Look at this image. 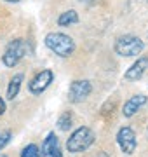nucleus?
<instances>
[{
  "instance_id": "6",
  "label": "nucleus",
  "mask_w": 148,
  "mask_h": 157,
  "mask_svg": "<svg viewBox=\"0 0 148 157\" xmlns=\"http://www.w3.org/2000/svg\"><path fill=\"white\" fill-rule=\"evenodd\" d=\"M117 143H119L120 150L124 152V154H127V155L134 154L136 145H138L134 131L131 128H120L119 133H117Z\"/></svg>"
},
{
  "instance_id": "16",
  "label": "nucleus",
  "mask_w": 148,
  "mask_h": 157,
  "mask_svg": "<svg viewBox=\"0 0 148 157\" xmlns=\"http://www.w3.org/2000/svg\"><path fill=\"white\" fill-rule=\"evenodd\" d=\"M4 112H6V101L0 98V115H2Z\"/></svg>"
},
{
  "instance_id": "7",
  "label": "nucleus",
  "mask_w": 148,
  "mask_h": 157,
  "mask_svg": "<svg viewBox=\"0 0 148 157\" xmlns=\"http://www.w3.org/2000/svg\"><path fill=\"white\" fill-rule=\"evenodd\" d=\"M52 78H54V73L51 70H42L40 73H37L33 78H31V82H30V93H33V94H40V93H44V91L51 86Z\"/></svg>"
},
{
  "instance_id": "11",
  "label": "nucleus",
  "mask_w": 148,
  "mask_h": 157,
  "mask_svg": "<svg viewBox=\"0 0 148 157\" xmlns=\"http://www.w3.org/2000/svg\"><path fill=\"white\" fill-rule=\"evenodd\" d=\"M21 82H23V73H17L14 77L11 78V82H9V87H7V98L9 100H14L21 89Z\"/></svg>"
},
{
  "instance_id": "13",
  "label": "nucleus",
  "mask_w": 148,
  "mask_h": 157,
  "mask_svg": "<svg viewBox=\"0 0 148 157\" xmlns=\"http://www.w3.org/2000/svg\"><path fill=\"white\" fill-rule=\"evenodd\" d=\"M57 128L61 129V131H68L70 128H72V113L70 112H65L59 117V121H57Z\"/></svg>"
},
{
  "instance_id": "18",
  "label": "nucleus",
  "mask_w": 148,
  "mask_h": 157,
  "mask_svg": "<svg viewBox=\"0 0 148 157\" xmlns=\"http://www.w3.org/2000/svg\"><path fill=\"white\" fill-rule=\"evenodd\" d=\"M98 157H106V155H105V154H99V155H98Z\"/></svg>"
},
{
  "instance_id": "17",
  "label": "nucleus",
  "mask_w": 148,
  "mask_h": 157,
  "mask_svg": "<svg viewBox=\"0 0 148 157\" xmlns=\"http://www.w3.org/2000/svg\"><path fill=\"white\" fill-rule=\"evenodd\" d=\"M6 2H19V0H6Z\"/></svg>"
},
{
  "instance_id": "14",
  "label": "nucleus",
  "mask_w": 148,
  "mask_h": 157,
  "mask_svg": "<svg viewBox=\"0 0 148 157\" xmlns=\"http://www.w3.org/2000/svg\"><path fill=\"white\" fill-rule=\"evenodd\" d=\"M21 157H40L39 147L33 145V143H30L28 147H24V148H23V152H21Z\"/></svg>"
},
{
  "instance_id": "5",
  "label": "nucleus",
  "mask_w": 148,
  "mask_h": 157,
  "mask_svg": "<svg viewBox=\"0 0 148 157\" xmlns=\"http://www.w3.org/2000/svg\"><path fill=\"white\" fill-rule=\"evenodd\" d=\"M92 86L89 80H73L68 89V100L72 103H80L91 94Z\"/></svg>"
},
{
  "instance_id": "4",
  "label": "nucleus",
  "mask_w": 148,
  "mask_h": 157,
  "mask_svg": "<svg viewBox=\"0 0 148 157\" xmlns=\"http://www.w3.org/2000/svg\"><path fill=\"white\" fill-rule=\"evenodd\" d=\"M26 54H28V44H26V40L24 39H16L7 45L6 52L2 54V61H4L6 67L12 68V67H16Z\"/></svg>"
},
{
  "instance_id": "9",
  "label": "nucleus",
  "mask_w": 148,
  "mask_h": 157,
  "mask_svg": "<svg viewBox=\"0 0 148 157\" xmlns=\"http://www.w3.org/2000/svg\"><path fill=\"white\" fill-rule=\"evenodd\" d=\"M146 68H148V56L138 58V61L125 72L124 78L125 80H139L143 77V73L146 72Z\"/></svg>"
},
{
  "instance_id": "2",
  "label": "nucleus",
  "mask_w": 148,
  "mask_h": 157,
  "mask_svg": "<svg viewBox=\"0 0 148 157\" xmlns=\"http://www.w3.org/2000/svg\"><path fill=\"white\" fill-rule=\"evenodd\" d=\"M92 141H94V133H92V129L82 126V128L75 129L73 133H72V136H70L68 141H66V148H68V152H72V154H80V152H86L87 148L92 145Z\"/></svg>"
},
{
  "instance_id": "19",
  "label": "nucleus",
  "mask_w": 148,
  "mask_h": 157,
  "mask_svg": "<svg viewBox=\"0 0 148 157\" xmlns=\"http://www.w3.org/2000/svg\"><path fill=\"white\" fill-rule=\"evenodd\" d=\"M0 157H7V155H4V154H2V155H0Z\"/></svg>"
},
{
  "instance_id": "3",
  "label": "nucleus",
  "mask_w": 148,
  "mask_h": 157,
  "mask_svg": "<svg viewBox=\"0 0 148 157\" xmlns=\"http://www.w3.org/2000/svg\"><path fill=\"white\" fill-rule=\"evenodd\" d=\"M143 47H145L143 40L139 37H136V35H122V37H119L115 40V45H113L115 52L124 58L138 56L143 51Z\"/></svg>"
},
{
  "instance_id": "12",
  "label": "nucleus",
  "mask_w": 148,
  "mask_h": 157,
  "mask_svg": "<svg viewBox=\"0 0 148 157\" xmlns=\"http://www.w3.org/2000/svg\"><path fill=\"white\" fill-rule=\"evenodd\" d=\"M75 23H79V14L73 9L61 12V16L57 17V25L59 26H70V25H75Z\"/></svg>"
},
{
  "instance_id": "10",
  "label": "nucleus",
  "mask_w": 148,
  "mask_h": 157,
  "mask_svg": "<svg viewBox=\"0 0 148 157\" xmlns=\"http://www.w3.org/2000/svg\"><path fill=\"white\" fill-rule=\"evenodd\" d=\"M146 103V96L145 94H136L132 96L131 100H127L124 103V108H122V113H124V117H132L134 113L139 110Z\"/></svg>"
},
{
  "instance_id": "8",
  "label": "nucleus",
  "mask_w": 148,
  "mask_h": 157,
  "mask_svg": "<svg viewBox=\"0 0 148 157\" xmlns=\"http://www.w3.org/2000/svg\"><path fill=\"white\" fill-rule=\"evenodd\" d=\"M40 157H61V148H59V141L54 133H49L47 138L42 143V150Z\"/></svg>"
},
{
  "instance_id": "15",
  "label": "nucleus",
  "mask_w": 148,
  "mask_h": 157,
  "mask_svg": "<svg viewBox=\"0 0 148 157\" xmlns=\"http://www.w3.org/2000/svg\"><path fill=\"white\" fill-rule=\"evenodd\" d=\"M11 131H0V150L4 148V147L11 141Z\"/></svg>"
},
{
  "instance_id": "1",
  "label": "nucleus",
  "mask_w": 148,
  "mask_h": 157,
  "mask_svg": "<svg viewBox=\"0 0 148 157\" xmlns=\"http://www.w3.org/2000/svg\"><path fill=\"white\" fill-rule=\"evenodd\" d=\"M44 42H46V45L54 54H57V56H61V58L72 56L75 51L73 39L68 37V35L61 33V32H51V33H47Z\"/></svg>"
}]
</instances>
